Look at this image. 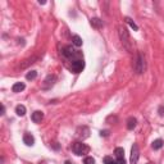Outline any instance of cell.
<instances>
[{
    "label": "cell",
    "mask_w": 164,
    "mask_h": 164,
    "mask_svg": "<svg viewBox=\"0 0 164 164\" xmlns=\"http://www.w3.org/2000/svg\"><path fill=\"white\" fill-rule=\"evenodd\" d=\"M90 25L93 26L94 28H98V30H99V28H101L104 26V23H103V21H101L100 18H91L90 19Z\"/></svg>",
    "instance_id": "cell-11"
},
{
    "label": "cell",
    "mask_w": 164,
    "mask_h": 164,
    "mask_svg": "<svg viewBox=\"0 0 164 164\" xmlns=\"http://www.w3.org/2000/svg\"><path fill=\"white\" fill-rule=\"evenodd\" d=\"M117 164H126L124 158H118V159H117Z\"/></svg>",
    "instance_id": "cell-24"
},
{
    "label": "cell",
    "mask_w": 164,
    "mask_h": 164,
    "mask_svg": "<svg viewBox=\"0 0 164 164\" xmlns=\"http://www.w3.org/2000/svg\"><path fill=\"white\" fill-rule=\"evenodd\" d=\"M76 136L78 137V138H82V140H85V138H87L90 136V128L87 126H81L76 129Z\"/></svg>",
    "instance_id": "cell-4"
},
{
    "label": "cell",
    "mask_w": 164,
    "mask_h": 164,
    "mask_svg": "<svg viewBox=\"0 0 164 164\" xmlns=\"http://www.w3.org/2000/svg\"><path fill=\"white\" fill-rule=\"evenodd\" d=\"M104 164H117V162H115L112 156H105L104 158Z\"/></svg>",
    "instance_id": "cell-21"
},
{
    "label": "cell",
    "mask_w": 164,
    "mask_h": 164,
    "mask_svg": "<svg viewBox=\"0 0 164 164\" xmlns=\"http://www.w3.org/2000/svg\"><path fill=\"white\" fill-rule=\"evenodd\" d=\"M2 115H4L5 114V107H4V105H2V113H0Z\"/></svg>",
    "instance_id": "cell-26"
},
{
    "label": "cell",
    "mask_w": 164,
    "mask_h": 164,
    "mask_svg": "<svg viewBox=\"0 0 164 164\" xmlns=\"http://www.w3.org/2000/svg\"><path fill=\"white\" fill-rule=\"evenodd\" d=\"M114 154H115V156L118 158H124V150H123V147H117L114 150Z\"/></svg>",
    "instance_id": "cell-18"
},
{
    "label": "cell",
    "mask_w": 164,
    "mask_h": 164,
    "mask_svg": "<svg viewBox=\"0 0 164 164\" xmlns=\"http://www.w3.org/2000/svg\"><path fill=\"white\" fill-rule=\"evenodd\" d=\"M147 164H151V163H147Z\"/></svg>",
    "instance_id": "cell-28"
},
{
    "label": "cell",
    "mask_w": 164,
    "mask_h": 164,
    "mask_svg": "<svg viewBox=\"0 0 164 164\" xmlns=\"http://www.w3.org/2000/svg\"><path fill=\"white\" fill-rule=\"evenodd\" d=\"M55 80H56V77L54 76V74H49L45 78V81L42 82V90H49V89H51L53 86H54V84H55Z\"/></svg>",
    "instance_id": "cell-6"
},
{
    "label": "cell",
    "mask_w": 164,
    "mask_h": 164,
    "mask_svg": "<svg viewBox=\"0 0 164 164\" xmlns=\"http://www.w3.org/2000/svg\"><path fill=\"white\" fill-rule=\"evenodd\" d=\"M26 89V86L23 82H16L13 86H12V91L13 93H21V91H23Z\"/></svg>",
    "instance_id": "cell-12"
},
{
    "label": "cell",
    "mask_w": 164,
    "mask_h": 164,
    "mask_svg": "<svg viewBox=\"0 0 164 164\" xmlns=\"http://www.w3.org/2000/svg\"><path fill=\"white\" fill-rule=\"evenodd\" d=\"M84 164H95V159L93 156H86L84 159Z\"/></svg>",
    "instance_id": "cell-22"
},
{
    "label": "cell",
    "mask_w": 164,
    "mask_h": 164,
    "mask_svg": "<svg viewBox=\"0 0 164 164\" xmlns=\"http://www.w3.org/2000/svg\"><path fill=\"white\" fill-rule=\"evenodd\" d=\"M72 150H73L76 155H85V154L89 153L90 147L84 142H74L73 146H72Z\"/></svg>",
    "instance_id": "cell-3"
},
{
    "label": "cell",
    "mask_w": 164,
    "mask_h": 164,
    "mask_svg": "<svg viewBox=\"0 0 164 164\" xmlns=\"http://www.w3.org/2000/svg\"><path fill=\"white\" fill-rule=\"evenodd\" d=\"M158 112H159V115H160V117H164V107H159Z\"/></svg>",
    "instance_id": "cell-23"
},
{
    "label": "cell",
    "mask_w": 164,
    "mask_h": 164,
    "mask_svg": "<svg viewBox=\"0 0 164 164\" xmlns=\"http://www.w3.org/2000/svg\"><path fill=\"white\" fill-rule=\"evenodd\" d=\"M23 142H25L27 146H32L33 144H35V137H33L31 133H26L25 136H23Z\"/></svg>",
    "instance_id": "cell-10"
},
{
    "label": "cell",
    "mask_w": 164,
    "mask_h": 164,
    "mask_svg": "<svg viewBox=\"0 0 164 164\" xmlns=\"http://www.w3.org/2000/svg\"><path fill=\"white\" fill-rule=\"evenodd\" d=\"M37 77V72L36 71H30L28 73L26 74V78L28 80V81H32V80H35Z\"/></svg>",
    "instance_id": "cell-19"
},
{
    "label": "cell",
    "mask_w": 164,
    "mask_h": 164,
    "mask_svg": "<svg viewBox=\"0 0 164 164\" xmlns=\"http://www.w3.org/2000/svg\"><path fill=\"white\" fill-rule=\"evenodd\" d=\"M136 124H137V119L135 117H129L127 119V129H129V131H132V129L136 127Z\"/></svg>",
    "instance_id": "cell-13"
},
{
    "label": "cell",
    "mask_w": 164,
    "mask_h": 164,
    "mask_svg": "<svg viewBox=\"0 0 164 164\" xmlns=\"http://www.w3.org/2000/svg\"><path fill=\"white\" fill-rule=\"evenodd\" d=\"M100 136H101V137H103V136H104V137H108V136H109V131H101V132H100Z\"/></svg>",
    "instance_id": "cell-25"
},
{
    "label": "cell",
    "mask_w": 164,
    "mask_h": 164,
    "mask_svg": "<svg viewBox=\"0 0 164 164\" xmlns=\"http://www.w3.org/2000/svg\"><path fill=\"white\" fill-rule=\"evenodd\" d=\"M124 22L128 23V25L131 26V28H132L133 31H137V30H138V26H137L136 23H135V22H133V21H132V19L129 18V17H126V18H124Z\"/></svg>",
    "instance_id": "cell-16"
},
{
    "label": "cell",
    "mask_w": 164,
    "mask_h": 164,
    "mask_svg": "<svg viewBox=\"0 0 164 164\" xmlns=\"http://www.w3.org/2000/svg\"><path fill=\"white\" fill-rule=\"evenodd\" d=\"M35 60H37V58H36V56L31 58V59H27V60H25L26 63H22V64H21V68H26V67H27L28 64H33V63H35Z\"/></svg>",
    "instance_id": "cell-20"
},
{
    "label": "cell",
    "mask_w": 164,
    "mask_h": 164,
    "mask_svg": "<svg viewBox=\"0 0 164 164\" xmlns=\"http://www.w3.org/2000/svg\"><path fill=\"white\" fill-rule=\"evenodd\" d=\"M64 164H72V163H71L69 160H65V163H64Z\"/></svg>",
    "instance_id": "cell-27"
},
{
    "label": "cell",
    "mask_w": 164,
    "mask_h": 164,
    "mask_svg": "<svg viewBox=\"0 0 164 164\" xmlns=\"http://www.w3.org/2000/svg\"><path fill=\"white\" fill-rule=\"evenodd\" d=\"M31 119H32L35 123H40L41 120L44 119V113L40 112V110H36V112H33V113H32Z\"/></svg>",
    "instance_id": "cell-9"
},
{
    "label": "cell",
    "mask_w": 164,
    "mask_h": 164,
    "mask_svg": "<svg viewBox=\"0 0 164 164\" xmlns=\"http://www.w3.org/2000/svg\"><path fill=\"white\" fill-rule=\"evenodd\" d=\"M72 41H73V45L74 46H81L82 45V38L78 35H74L73 37H72Z\"/></svg>",
    "instance_id": "cell-17"
},
{
    "label": "cell",
    "mask_w": 164,
    "mask_h": 164,
    "mask_svg": "<svg viewBox=\"0 0 164 164\" xmlns=\"http://www.w3.org/2000/svg\"><path fill=\"white\" fill-rule=\"evenodd\" d=\"M138 158H140V149L137 144H133L132 149H131V164H137L138 162Z\"/></svg>",
    "instance_id": "cell-5"
},
{
    "label": "cell",
    "mask_w": 164,
    "mask_h": 164,
    "mask_svg": "<svg viewBox=\"0 0 164 164\" xmlns=\"http://www.w3.org/2000/svg\"><path fill=\"white\" fill-rule=\"evenodd\" d=\"M118 35H119V38L122 41V44L124 46L126 50H131V38H129V33L127 31L126 27H118Z\"/></svg>",
    "instance_id": "cell-1"
},
{
    "label": "cell",
    "mask_w": 164,
    "mask_h": 164,
    "mask_svg": "<svg viewBox=\"0 0 164 164\" xmlns=\"http://www.w3.org/2000/svg\"><path fill=\"white\" fill-rule=\"evenodd\" d=\"M163 145H164V142H163V140L162 138H158V140H155V141H153V149L154 150H159V149H162L163 147Z\"/></svg>",
    "instance_id": "cell-14"
},
{
    "label": "cell",
    "mask_w": 164,
    "mask_h": 164,
    "mask_svg": "<svg viewBox=\"0 0 164 164\" xmlns=\"http://www.w3.org/2000/svg\"><path fill=\"white\" fill-rule=\"evenodd\" d=\"M78 53H77L72 46H65L63 49V55L67 58H72V56H76Z\"/></svg>",
    "instance_id": "cell-8"
},
{
    "label": "cell",
    "mask_w": 164,
    "mask_h": 164,
    "mask_svg": "<svg viewBox=\"0 0 164 164\" xmlns=\"http://www.w3.org/2000/svg\"><path fill=\"white\" fill-rule=\"evenodd\" d=\"M133 68H135V72H136L137 74H141V73H144V71H145V59H144L141 53H137L136 54Z\"/></svg>",
    "instance_id": "cell-2"
},
{
    "label": "cell",
    "mask_w": 164,
    "mask_h": 164,
    "mask_svg": "<svg viewBox=\"0 0 164 164\" xmlns=\"http://www.w3.org/2000/svg\"><path fill=\"white\" fill-rule=\"evenodd\" d=\"M84 68H85V62L82 59H77L72 63V71L74 73H80V72L84 71Z\"/></svg>",
    "instance_id": "cell-7"
},
{
    "label": "cell",
    "mask_w": 164,
    "mask_h": 164,
    "mask_svg": "<svg viewBox=\"0 0 164 164\" xmlns=\"http://www.w3.org/2000/svg\"><path fill=\"white\" fill-rule=\"evenodd\" d=\"M16 113H17V115H19V117H23V115L26 114V107L25 105H17Z\"/></svg>",
    "instance_id": "cell-15"
}]
</instances>
